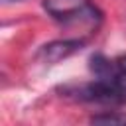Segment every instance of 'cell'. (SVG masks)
<instances>
[{
    "mask_svg": "<svg viewBox=\"0 0 126 126\" xmlns=\"http://www.w3.org/2000/svg\"><path fill=\"white\" fill-rule=\"evenodd\" d=\"M43 10L57 22L94 28L100 22V12L91 0H43Z\"/></svg>",
    "mask_w": 126,
    "mask_h": 126,
    "instance_id": "cell-1",
    "label": "cell"
},
{
    "mask_svg": "<svg viewBox=\"0 0 126 126\" xmlns=\"http://www.w3.org/2000/svg\"><path fill=\"white\" fill-rule=\"evenodd\" d=\"M81 45H83L81 39H57V41H51L39 49V59L43 63L53 65V63H59L61 59L73 55L75 51H79Z\"/></svg>",
    "mask_w": 126,
    "mask_h": 126,
    "instance_id": "cell-2",
    "label": "cell"
},
{
    "mask_svg": "<svg viewBox=\"0 0 126 126\" xmlns=\"http://www.w3.org/2000/svg\"><path fill=\"white\" fill-rule=\"evenodd\" d=\"M112 83L126 93V53L112 59Z\"/></svg>",
    "mask_w": 126,
    "mask_h": 126,
    "instance_id": "cell-3",
    "label": "cell"
},
{
    "mask_svg": "<svg viewBox=\"0 0 126 126\" xmlns=\"http://www.w3.org/2000/svg\"><path fill=\"white\" fill-rule=\"evenodd\" d=\"M91 122H96V124H126V114H122V112H102V114H94L91 118Z\"/></svg>",
    "mask_w": 126,
    "mask_h": 126,
    "instance_id": "cell-4",
    "label": "cell"
}]
</instances>
